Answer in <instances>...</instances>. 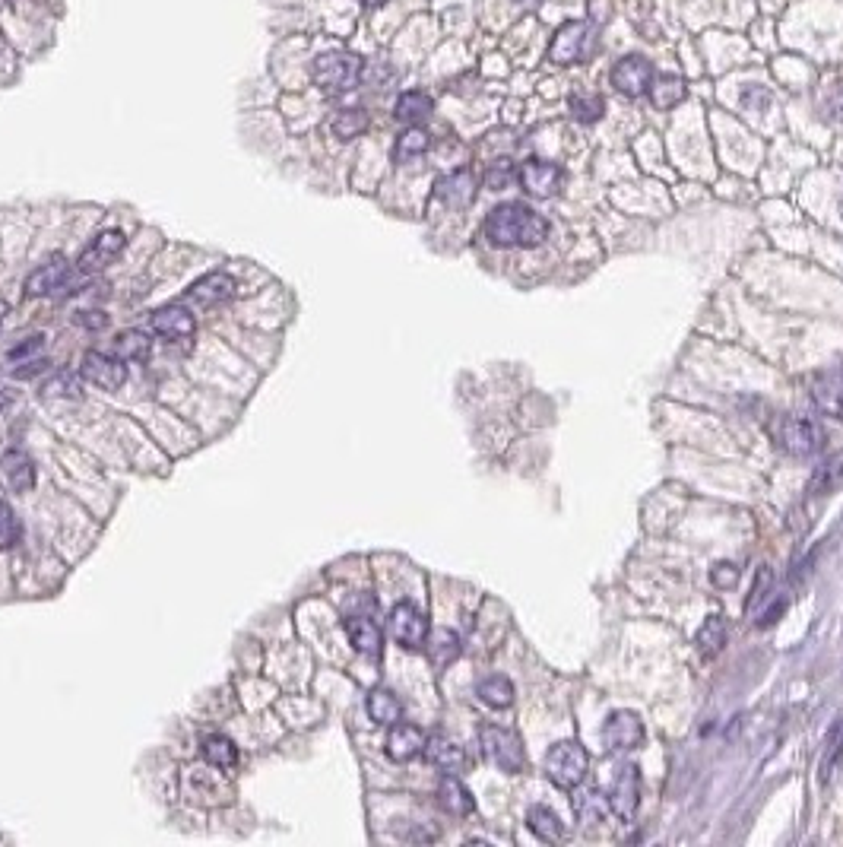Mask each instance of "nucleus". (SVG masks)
Instances as JSON below:
<instances>
[{
    "mask_svg": "<svg viewBox=\"0 0 843 847\" xmlns=\"http://www.w3.org/2000/svg\"><path fill=\"white\" fill-rule=\"evenodd\" d=\"M549 219L527 204H501L485 216V238L498 248H536L546 242Z\"/></svg>",
    "mask_w": 843,
    "mask_h": 847,
    "instance_id": "f257e3e1",
    "label": "nucleus"
},
{
    "mask_svg": "<svg viewBox=\"0 0 843 847\" xmlns=\"http://www.w3.org/2000/svg\"><path fill=\"white\" fill-rule=\"evenodd\" d=\"M599 48V32L590 20H568L561 29H555L549 42V61L571 67L590 61Z\"/></svg>",
    "mask_w": 843,
    "mask_h": 847,
    "instance_id": "f03ea898",
    "label": "nucleus"
},
{
    "mask_svg": "<svg viewBox=\"0 0 843 847\" xmlns=\"http://www.w3.org/2000/svg\"><path fill=\"white\" fill-rule=\"evenodd\" d=\"M365 61L352 51H327L314 61V83L324 92H349L359 86Z\"/></svg>",
    "mask_w": 843,
    "mask_h": 847,
    "instance_id": "7ed1b4c3",
    "label": "nucleus"
},
{
    "mask_svg": "<svg viewBox=\"0 0 843 847\" xmlns=\"http://www.w3.org/2000/svg\"><path fill=\"white\" fill-rule=\"evenodd\" d=\"M771 435L777 438V445L793 457H812L824 448V429L815 419H805V416H780L771 426Z\"/></svg>",
    "mask_w": 843,
    "mask_h": 847,
    "instance_id": "20e7f679",
    "label": "nucleus"
},
{
    "mask_svg": "<svg viewBox=\"0 0 843 847\" xmlns=\"http://www.w3.org/2000/svg\"><path fill=\"white\" fill-rule=\"evenodd\" d=\"M587 768H590V756L587 749L574 743V740H561L549 749L546 756V775L555 787L561 790H574L580 787V781L587 778Z\"/></svg>",
    "mask_w": 843,
    "mask_h": 847,
    "instance_id": "39448f33",
    "label": "nucleus"
},
{
    "mask_svg": "<svg viewBox=\"0 0 843 847\" xmlns=\"http://www.w3.org/2000/svg\"><path fill=\"white\" fill-rule=\"evenodd\" d=\"M479 746H482V756L489 759L495 768L508 771V775H520L527 768V752H523V743L514 730H504V727H482L479 730Z\"/></svg>",
    "mask_w": 843,
    "mask_h": 847,
    "instance_id": "423d86ee",
    "label": "nucleus"
},
{
    "mask_svg": "<svg viewBox=\"0 0 843 847\" xmlns=\"http://www.w3.org/2000/svg\"><path fill=\"white\" fill-rule=\"evenodd\" d=\"M638 800H641V768L631 762L618 765L609 790V809L622 822H631L634 813H638Z\"/></svg>",
    "mask_w": 843,
    "mask_h": 847,
    "instance_id": "0eeeda50",
    "label": "nucleus"
},
{
    "mask_svg": "<svg viewBox=\"0 0 843 847\" xmlns=\"http://www.w3.org/2000/svg\"><path fill=\"white\" fill-rule=\"evenodd\" d=\"M387 632L400 648L416 651V648H425V641H428V619L412 603H397L390 610Z\"/></svg>",
    "mask_w": 843,
    "mask_h": 847,
    "instance_id": "6e6552de",
    "label": "nucleus"
},
{
    "mask_svg": "<svg viewBox=\"0 0 843 847\" xmlns=\"http://www.w3.org/2000/svg\"><path fill=\"white\" fill-rule=\"evenodd\" d=\"M517 181L530 197L546 200V197H555L561 191V184H565V169L555 162H546V159H527L517 169Z\"/></svg>",
    "mask_w": 843,
    "mask_h": 847,
    "instance_id": "1a4fd4ad",
    "label": "nucleus"
},
{
    "mask_svg": "<svg viewBox=\"0 0 843 847\" xmlns=\"http://www.w3.org/2000/svg\"><path fill=\"white\" fill-rule=\"evenodd\" d=\"M653 73L657 70H653V64L644 58V54H625V58L612 67L609 80L618 92H622V96L641 99V96H647V86L653 80Z\"/></svg>",
    "mask_w": 843,
    "mask_h": 847,
    "instance_id": "9d476101",
    "label": "nucleus"
},
{
    "mask_svg": "<svg viewBox=\"0 0 843 847\" xmlns=\"http://www.w3.org/2000/svg\"><path fill=\"white\" fill-rule=\"evenodd\" d=\"M599 736L609 752H631L644 743V721L634 711H612Z\"/></svg>",
    "mask_w": 843,
    "mask_h": 847,
    "instance_id": "9b49d317",
    "label": "nucleus"
},
{
    "mask_svg": "<svg viewBox=\"0 0 843 847\" xmlns=\"http://www.w3.org/2000/svg\"><path fill=\"white\" fill-rule=\"evenodd\" d=\"M80 375L102 391H121L127 381V365L118 356H105L92 349V353H86L80 362Z\"/></svg>",
    "mask_w": 843,
    "mask_h": 847,
    "instance_id": "f8f14e48",
    "label": "nucleus"
},
{
    "mask_svg": "<svg viewBox=\"0 0 843 847\" xmlns=\"http://www.w3.org/2000/svg\"><path fill=\"white\" fill-rule=\"evenodd\" d=\"M476 191H479V181H476V175L470 169H457V172L435 181V197L441 200L444 207H451V210L470 207L473 200H476Z\"/></svg>",
    "mask_w": 843,
    "mask_h": 847,
    "instance_id": "ddd939ff",
    "label": "nucleus"
},
{
    "mask_svg": "<svg viewBox=\"0 0 843 847\" xmlns=\"http://www.w3.org/2000/svg\"><path fill=\"white\" fill-rule=\"evenodd\" d=\"M124 245H127L124 232L108 229V232L96 235V238H92V242L86 245V251L80 254V261H77V267H80L83 273H96V270H102V267H108L111 261H115V257L124 251Z\"/></svg>",
    "mask_w": 843,
    "mask_h": 847,
    "instance_id": "4468645a",
    "label": "nucleus"
},
{
    "mask_svg": "<svg viewBox=\"0 0 843 847\" xmlns=\"http://www.w3.org/2000/svg\"><path fill=\"white\" fill-rule=\"evenodd\" d=\"M235 280L229 273H222V270H216V273H206V276H200V280L187 289V299H191L194 305H200V308H216V305H222V302H229V299H235Z\"/></svg>",
    "mask_w": 843,
    "mask_h": 847,
    "instance_id": "2eb2a0df",
    "label": "nucleus"
},
{
    "mask_svg": "<svg viewBox=\"0 0 843 847\" xmlns=\"http://www.w3.org/2000/svg\"><path fill=\"white\" fill-rule=\"evenodd\" d=\"M425 743H428V736L416 724L397 721V724H390V733H387V756L393 762H412L425 752Z\"/></svg>",
    "mask_w": 843,
    "mask_h": 847,
    "instance_id": "dca6fc26",
    "label": "nucleus"
},
{
    "mask_svg": "<svg viewBox=\"0 0 843 847\" xmlns=\"http://www.w3.org/2000/svg\"><path fill=\"white\" fill-rule=\"evenodd\" d=\"M67 276H70L67 257H64V254H54V257H48L45 264H39V267L29 273V280H26V296H32V299L48 296V292L61 289V286L67 283Z\"/></svg>",
    "mask_w": 843,
    "mask_h": 847,
    "instance_id": "f3484780",
    "label": "nucleus"
},
{
    "mask_svg": "<svg viewBox=\"0 0 843 847\" xmlns=\"http://www.w3.org/2000/svg\"><path fill=\"white\" fill-rule=\"evenodd\" d=\"M149 327H153V334L165 337V340H184L191 337L197 330V321L187 308L181 305H168V308H159L153 321H149Z\"/></svg>",
    "mask_w": 843,
    "mask_h": 847,
    "instance_id": "a211bd4d",
    "label": "nucleus"
},
{
    "mask_svg": "<svg viewBox=\"0 0 843 847\" xmlns=\"http://www.w3.org/2000/svg\"><path fill=\"white\" fill-rule=\"evenodd\" d=\"M812 400L824 416L843 422V372H821L812 384Z\"/></svg>",
    "mask_w": 843,
    "mask_h": 847,
    "instance_id": "6ab92c4d",
    "label": "nucleus"
},
{
    "mask_svg": "<svg viewBox=\"0 0 843 847\" xmlns=\"http://www.w3.org/2000/svg\"><path fill=\"white\" fill-rule=\"evenodd\" d=\"M425 759L432 762L441 775H463L466 765H470L466 752L457 743L444 740V736H432V740L425 743Z\"/></svg>",
    "mask_w": 843,
    "mask_h": 847,
    "instance_id": "aec40b11",
    "label": "nucleus"
},
{
    "mask_svg": "<svg viewBox=\"0 0 843 847\" xmlns=\"http://www.w3.org/2000/svg\"><path fill=\"white\" fill-rule=\"evenodd\" d=\"M346 635L352 641V648L365 654V657H381L384 651V632L378 622H371L368 616H349L346 619Z\"/></svg>",
    "mask_w": 843,
    "mask_h": 847,
    "instance_id": "412c9836",
    "label": "nucleus"
},
{
    "mask_svg": "<svg viewBox=\"0 0 843 847\" xmlns=\"http://www.w3.org/2000/svg\"><path fill=\"white\" fill-rule=\"evenodd\" d=\"M647 96H650L653 105L660 108V112H669V108L685 102L688 83H685V77H679V73H653V80L647 86Z\"/></svg>",
    "mask_w": 843,
    "mask_h": 847,
    "instance_id": "4be33fe9",
    "label": "nucleus"
},
{
    "mask_svg": "<svg viewBox=\"0 0 843 847\" xmlns=\"http://www.w3.org/2000/svg\"><path fill=\"white\" fill-rule=\"evenodd\" d=\"M438 803H441L444 813H451V816H470L476 809L473 794L463 787V781L457 775H444V781L438 784Z\"/></svg>",
    "mask_w": 843,
    "mask_h": 847,
    "instance_id": "5701e85b",
    "label": "nucleus"
},
{
    "mask_svg": "<svg viewBox=\"0 0 843 847\" xmlns=\"http://www.w3.org/2000/svg\"><path fill=\"white\" fill-rule=\"evenodd\" d=\"M0 467H4L7 483L16 492H29L35 486V464H32V457L26 451H20V448L7 451L4 460H0Z\"/></svg>",
    "mask_w": 843,
    "mask_h": 847,
    "instance_id": "b1692460",
    "label": "nucleus"
},
{
    "mask_svg": "<svg viewBox=\"0 0 843 847\" xmlns=\"http://www.w3.org/2000/svg\"><path fill=\"white\" fill-rule=\"evenodd\" d=\"M840 765H843V717L828 730V736H824V749H821V759H818V781L831 784L834 771Z\"/></svg>",
    "mask_w": 843,
    "mask_h": 847,
    "instance_id": "393cba45",
    "label": "nucleus"
},
{
    "mask_svg": "<svg viewBox=\"0 0 843 847\" xmlns=\"http://www.w3.org/2000/svg\"><path fill=\"white\" fill-rule=\"evenodd\" d=\"M527 825H530V832L546 844H558L565 838V822H561V816L549 806H530Z\"/></svg>",
    "mask_w": 843,
    "mask_h": 847,
    "instance_id": "a878e982",
    "label": "nucleus"
},
{
    "mask_svg": "<svg viewBox=\"0 0 843 847\" xmlns=\"http://www.w3.org/2000/svg\"><path fill=\"white\" fill-rule=\"evenodd\" d=\"M432 112H435L432 96H428V92H419V89H409V92H403V96L397 99L393 118L403 121V124H422Z\"/></svg>",
    "mask_w": 843,
    "mask_h": 847,
    "instance_id": "bb28decb",
    "label": "nucleus"
},
{
    "mask_svg": "<svg viewBox=\"0 0 843 847\" xmlns=\"http://www.w3.org/2000/svg\"><path fill=\"white\" fill-rule=\"evenodd\" d=\"M726 638H729L726 619H723L720 613H710V616L704 619V625L698 629V635H695L698 654H701V657H707V660H710V657H717V654L723 651Z\"/></svg>",
    "mask_w": 843,
    "mask_h": 847,
    "instance_id": "cd10ccee",
    "label": "nucleus"
},
{
    "mask_svg": "<svg viewBox=\"0 0 843 847\" xmlns=\"http://www.w3.org/2000/svg\"><path fill=\"white\" fill-rule=\"evenodd\" d=\"M476 695H479V702L489 705V708H498V711L511 708L514 705V683L508 676H485V679H479Z\"/></svg>",
    "mask_w": 843,
    "mask_h": 847,
    "instance_id": "c85d7f7f",
    "label": "nucleus"
},
{
    "mask_svg": "<svg viewBox=\"0 0 843 847\" xmlns=\"http://www.w3.org/2000/svg\"><path fill=\"white\" fill-rule=\"evenodd\" d=\"M368 717L374 724H397L400 717H403V705H400V698L393 695L390 689H374L371 695H368Z\"/></svg>",
    "mask_w": 843,
    "mask_h": 847,
    "instance_id": "c756f323",
    "label": "nucleus"
},
{
    "mask_svg": "<svg viewBox=\"0 0 843 847\" xmlns=\"http://www.w3.org/2000/svg\"><path fill=\"white\" fill-rule=\"evenodd\" d=\"M428 146H432V137H428V131H422L419 124H409L406 131L397 137V146H393V159H397V162H412V159H419L422 153H428Z\"/></svg>",
    "mask_w": 843,
    "mask_h": 847,
    "instance_id": "7c9ffc66",
    "label": "nucleus"
},
{
    "mask_svg": "<svg viewBox=\"0 0 843 847\" xmlns=\"http://www.w3.org/2000/svg\"><path fill=\"white\" fill-rule=\"evenodd\" d=\"M149 349H153V340L143 330H124L115 340V356L124 362H143L149 359Z\"/></svg>",
    "mask_w": 843,
    "mask_h": 847,
    "instance_id": "2f4dec72",
    "label": "nucleus"
},
{
    "mask_svg": "<svg viewBox=\"0 0 843 847\" xmlns=\"http://www.w3.org/2000/svg\"><path fill=\"white\" fill-rule=\"evenodd\" d=\"M368 124H371V118H368L365 108H343V112L330 121V131L340 140H352V137H362L368 131Z\"/></svg>",
    "mask_w": 843,
    "mask_h": 847,
    "instance_id": "473e14b6",
    "label": "nucleus"
},
{
    "mask_svg": "<svg viewBox=\"0 0 843 847\" xmlns=\"http://www.w3.org/2000/svg\"><path fill=\"white\" fill-rule=\"evenodd\" d=\"M428 657H432L435 667H447L451 660L460 657V638L451 629H438L435 635H428Z\"/></svg>",
    "mask_w": 843,
    "mask_h": 847,
    "instance_id": "72a5a7b5",
    "label": "nucleus"
},
{
    "mask_svg": "<svg viewBox=\"0 0 843 847\" xmlns=\"http://www.w3.org/2000/svg\"><path fill=\"white\" fill-rule=\"evenodd\" d=\"M203 759L210 762L213 768H232L238 762V746L229 740V736H206L203 740Z\"/></svg>",
    "mask_w": 843,
    "mask_h": 847,
    "instance_id": "f704fd0d",
    "label": "nucleus"
},
{
    "mask_svg": "<svg viewBox=\"0 0 843 847\" xmlns=\"http://www.w3.org/2000/svg\"><path fill=\"white\" fill-rule=\"evenodd\" d=\"M574 809H577L580 822H599L606 816L609 800L599 794V787H590V790H580V794L574 797Z\"/></svg>",
    "mask_w": 843,
    "mask_h": 847,
    "instance_id": "c9c22d12",
    "label": "nucleus"
},
{
    "mask_svg": "<svg viewBox=\"0 0 843 847\" xmlns=\"http://www.w3.org/2000/svg\"><path fill=\"white\" fill-rule=\"evenodd\" d=\"M840 483H843V457H831L828 464L818 467V473L812 476L809 492L812 495H831Z\"/></svg>",
    "mask_w": 843,
    "mask_h": 847,
    "instance_id": "e433bc0d",
    "label": "nucleus"
},
{
    "mask_svg": "<svg viewBox=\"0 0 843 847\" xmlns=\"http://www.w3.org/2000/svg\"><path fill=\"white\" fill-rule=\"evenodd\" d=\"M23 537V524L16 518V511L10 502L0 499V549H13Z\"/></svg>",
    "mask_w": 843,
    "mask_h": 847,
    "instance_id": "4c0bfd02",
    "label": "nucleus"
},
{
    "mask_svg": "<svg viewBox=\"0 0 843 847\" xmlns=\"http://www.w3.org/2000/svg\"><path fill=\"white\" fill-rule=\"evenodd\" d=\"M568 108H571V115L580 124H596L599 118L606 115V105H603V99H599V96H571Z\"/></svg>",
    "mask_w": 843,
    "mask_h": 847,
    "instance_id": "58836bf2",
    "label": "nucleus"
},
{
    "mask_svg": "<svg viewBox=\"0 0 843 847\" xmlns=\"http://www.w3.org/2000/svg\"><path fill=\"white\" fill-rule=\"evenodd\" d=\"M771 584H774L771 568H767V565H764V568H758V575H755V587H752V594H748V600H745V613H748V616H755V613H758V603L771 597Z\"/></svg>",
    "mask_w": 843,
    "mask_h": 847,
    "instance_id": "ea45409f",
    "label": "nucleus"
},
{
    "mask_svg": "<svg viewBox=\"0 0 843 847\" xmlns=\"http://www.w3.org/2000/svg\"><path fill=\"white\" fill-rule=\"evenodd\" d=\"M514 178V165L508 159H501L495 165H489V172H485V184H489L492 191H504Z\"/></svg>",
    "mask_w": 843,
    "mask_h": 847,
    "instance_id": "a19ab883",
    "label": "nucleus"
},
{
    "mask_svg": "<svg viewBox=\"0 0 843 847\" xmlns=\"http://www.w3.org/2000/svg\"><path fill=\"white\" fill-rule=\"evenodd\" d=\"M821 108H824V115H828L831 121H843V80L824 92Z\"/></svg>",
    "mask_w": 843,
    "mask_h": 847,
    "instance_id": "79ce46f5",
    "label": "nucleus"
},
{
    "mask_svg": "<svg viewBox=\"0 0 843 847\" xmlns=\"http://www.w3.org/2000/svg\"><path fill=\"white\" fill-rule=\"evenodd\" d=\"M77 381H73V375H58L54 378L48 388H45V400H54V397H67V400H77Z\"/></svg>",
    "mask_w": 843,
    "mask_h": 847,
    "instance_id": "37998d69",
    "label": "nucleus"
},
{
    "mask_svg": "<svg viewBox=\"0 0 843 847\" xmlns=\"http://www.w3.org/2000/svg\"><path fill=\"white\" fill-rule=\"evenodd\" d=\"M710 581H714L717 587H723V591H729V587H736V581H739V568L733 562H720V565H714V572H710Z\"/></svg>",
    "mask_w": 843,
    "mask_h": 847,
    "instance_id": "c03bdc74",
    "label": "nucleus"
},
{
    "mask_svg": "<svg viewBox=\"0 0 843 847\" xmlns=\"http://www.w3.org/2000/svg\"><path fill=\"white\" fill-rule=\"evenodd\" d=\"M742 102L748 108H767V105H771V92L761 89V86H745L742 89Z\"/></svg>",
    "mask_w": 843,
    "mask_h": 847,
    "instance_id": "a18cd8bd",
    "label": "nucleus"
},
{
    "mask_svg": "<svg viewBox=\"0 0 843 847\" xmlns=\"http://www.w3.org/2000/svg\"><path fill=\"white\" fill-rule=\"evenodd\" d=\"M80 324L89 327V330H102V327H108V315H105V311H83Z\"/></svg>",
    "mask_w": 843,
    "mask_h": 847,
    "instance_id": "49530a36",
    "label": "nucleus"
},
{
    "mask_svg": "<svg viewBox=\"0 0 843 847\" xmlns=\"http://www.w3.org/2000/svg\"><path fill=\"white\" fill-rule=\"evenodd\" d=\"M514 4H520V7H536L539 0H514Z\"/></svg>",
    "mask_w": 843,
    "mask_h": 847,
    "instance_id": "de8ad7c7",
    "label": "nucleus"
},
{
    "mask_svg": "<svg viewBox=\"0 0 843 847\" xmlns=\"http://www.w3.org/2000/svg\"><path fill=\"white\" fill-rule=\"evenodd\" d=\"M362 4H365V7H381L384 0H362Z\"/></svg>",
    "mask_w": 843,
    "mask_h": 847,
    "instance_id": "09e8293b",
    "label": "nucleus"
},
{
    "mask_svg": "<svg viewBox=\"0 0 843 847\" xmlns=\"http://www.w3.org/2000/svg\"><path fill=\"white\" fill-rule=\"evenodd\" d=\"M4 315H7V302H0V321H4Z\"/></svg>",
    "mask_w": 843,
    "mask_h": 847,
    "instance_id": "8fccbe9b",
    "label": "nucleus"
}]
</instances>
